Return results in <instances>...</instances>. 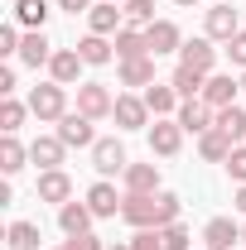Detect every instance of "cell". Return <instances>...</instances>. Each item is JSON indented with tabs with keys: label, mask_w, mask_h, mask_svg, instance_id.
I'll list each match as a JSON object with an SVG mask.
<instances>
[{
	"label": "cell",
	"mask_w": 246,
	"mask_h": 250,
	"mask_svg": "<svg viewBox=\"0 0 246 250\" xmlns=\"http://www.w3.org/2000/svg\"><path fill=\"white\" fill-rule=\"evenodd\" d=\"M63 246H68V250H106V246H101V241L92 236V231H87V236H68Z\"/></svg>",
	"instance_id": "74e56055"
},
{
	"label": "cell",
	"mask_w": 246,
	"mask_h": 250,
	"mask_svg": "<svg viewBox=\"0 0 246 250\" xmlns=\"http://www.w3.org/2000/svg\"><path fill=\"white\" fill-rule=\"evenodd\" d=\"M111 43H116V58L121 62L125 58H150V39H145V29H135V24H125Z\"/></svg>",
	"instance_id": "7402d4cb"
},
{
	"label": "cell",
	"mask_w": 246,
	"mask_h": 250,
	"mask_svg": "<svg viewBox=\"0 0 246 250\" xmlns=\"http://www.w3.org/2000/svg\"><path fill=\"white\" fill-rule=\"evenodd\" d=\"M203 250H208V246H203Z\"/></svg>",
	"instance_id": "c3c4849f"
},
{
	"label": "cell",
	"mask_w": 246,
	"mask_h": 250,
	"mask_svg": "<svg viewBox=\"0 0 246 250\" xmlns=\"http://www.w3.org/2000/svg\"><path fill=\"white\" fill-rule=\"evenodd\" d=\"M15 24L44 29V24H49V0H15Z\"/></svg>",
	"instance_id": "83f0119b"
},
{
	"label": "cell",
	"mask_w": 246,
	"mask_h": 250,
	"mask_svg": "<svg viewBox=\"0 0 246 250\" xmlns=\"http://www.w3.org/2000/svg\"><path fill=\"white\" fill-rule=\"evenodd\" d=\"M237 34H242L237 10H232V5H213V10H208V39H213V43H232Z\"/></svg>",
	"instance_id": "9a60e30c"
},
{
	"label": "cell",
	"mask_w": 246,
	"mask_h": 250,
	"mask_svg": "<svg viewBox=\"0 0 246 250\" xmlns=\"http://www.w3.org/2000/svg\"><path fill=\"white\" fill-rule=\"evenodd\" d=\"M227 58H232V62H237V67H242V72H246V29L237 34L232 43H227Z\"/></svg>",
	"instance_id": "8d00e7d4"
},
{
	"label": "cell",
	"mask_w": 246,
	"mask_h": 250,
	"mask_svg": "<svg viewBox=\"0 0 246 250\" xmlns=\"http://www.w3.org/2000/svg\"><path fill=\"white\" fill-rule=\"evenodd\" d=\"M92 207L87 202H63L58 207V226H63V236H87L92 231Z\"/></svg>",
	"instance_id": "ac0fdd59"
},
{
	"label": "cell",
	"mask_w": 246,
	"mask_h": 250,
	"mask_svg": "<svg viewBox=\"0 0 246 250\" xmlns=\"http://www.w3.org/2000/svg\"><path fill=\"white\" fill-rule=\"evenodd\" d=\"M111 5H125V0H111Z\"/></svg>",
	"instance_id": "bcb514c9"
},
{
	"label": "cell",
	"mask_w": 246,
	"mask_h": 250,
	"mask_svg": "<svg viewBox=\"0 0 246 250\" xmlns=\"http://www.w3.org/2000/svg\"><path fill=\"white\" fill-rule=\"evenodd\" d=\"M58 140L68 149H92L97 145V130H92V116H82V111H68L58 121Z\"/></svg>",
	"instance_id": "7a4b0ae2"
},
{
	"label": "cell",
	"mask_w": 246,
	"mask_h": 250,
	"mask_svg": "<svg viewBox=\"0 0 246 250\" xmlns=\"http://www.w3.org/2000/svg\"><path fill=\"white\" fill-rule=\"evenodd\" d=\"M5 246L10 250H39V226L34 221H10L5 226Z\"/></svg>",
	"instance_id": "f1b7e54d"
},
{
	"label": "cell",
	"mask_w": 246,
	"mask_h": 250,
	"mask_svg": "<svg viewBox=\"0 0 246 250\" xmlns=\"http://www.w3.org/2000/svg\"><path fill=\"white\" fill-rule=\"evenodd\" d=\"M121 178H125V192H159V168L154 164H130Z\"/></svg>",
	"instance_id": "484cf974"
},
{
	"label": "cell",
	"mask_w": 246,
	"mask_h": 250,
	"mask_svg": "<svg viewBox=\"0 0 246 250\" xmlns=\"http://www.w3.org/2000/svg\"><path fill=\"white\" fill-rule=\"evenodd\" d=\"M58 10H68V15H92V0H58Z\"/></svg>",
	"instance_id": "f35d334b"
},
{
	"label": "cell",
	"mask_w": 246,
	"mask_h": 250,
	"mask_svg": "<svg viewBox=\"0 0 246 250\" xmlns=\"http://www.w3.org/2000/svg\"><path fill=\"white\" fill-rule=\"evenodd\" d=\"M125 246H130V250H159V231H154V226H145V231H135Z\"/></svg>",
	"instance_id": "d590c367"
},
{
	"label": "cell",
	"mask_w": 246,
	"mask_h": 250,
	"mask_svg": "<svg viewBox=\"0 0 246 250\" xmlns=\"http://www.w3.org/2000/svg\"><path fill=\"white\" fill-rule=\"evenodd\" d=\"M106 250H130V246H106Z\"/></svg>",
	"instance_id": "7bdbcfd3"
},
{
	"label": "cell",
	"mask_w": 246,
	"mask_h": 250,
	"mask_svg": "<svg viewBox=\"0 0 246 250\" xmlns=\"http://www.w3.org/2000/svg\"><path fill=\"white\" fill-rule=\"evenodd\" d=\"M174 121L184 125V135H203V130H213V125H217V111L198 96V101H184V106H179Z\"/></svg>",
	"instance_id": "7c38bea8"
},
{
	"label": "cell",
	"mask_w": 246,
	"mask_h": 250,
	"mask_svg": "<svg viewBox=\"0 0 246 250\" xmlns=\"http://www.w3.org/2000/svg\"><path fill=\"white\" fill-rule=\"evenodd\" d=\"M25 159H29V149H25L15 135H5V140H0V173H5V178H15V173L25 168Z\"/></svg>",
	"instance_id": "4316f807"
},
{
	"label": "cell",
	"mask_w": 246,
	"mask_h": 250,
	"mask_svg": "<svg viewBox=\"0 0 246 250\" xmlns=\"http://www.w3.org/2000/svg\"><path fill=\"white\" fill-rule=\"evenodd\" d=\"M121 192H116V183L111 178H97L92 188H87V207H92V217L101 221V217H121Z\"/></svg>",
	"instance_id": "8992f818"
},
{
	"label": "cell",
	"mask_w": 246,
	"mask_h": 250,
	"mask_svg": "<svg viewBox=\"0 0 246 250\" xmlns=\"http://www.w3.org/2000/svg\"><path fill=\"white\" fill-rule=\"evenodd\" d=\"M179 62L193 67V72H208V77H213V72H217V48H213V39H208V34H203V39H188L184 48H179Z\"/></svg>",
	"instance_id": "ba28073f"
},
{
	"label": "cell",
	"mask_w": 246,
	"mask_h": 250,
	"mask_svg": "<svg viewBox=\"0 0 246 250\" xmlns=\"http://www.w3.org/2000/svg\"><path fill=\"white\" fill-rule=\"evenodd\" d=\"M242 92H246V72H242Z\"/></svg>",
	"instance_id": "ee69618b"
},
{
	"label": "cell",
	"mask_w": 246,
	"mask_h": 250,
	"mask_svg": "<svg viewBox=\"0 0 246 250\" xmlns=\"http://www.w3.org/2000/svg\"><path fill=\"white\" fill-rule=\"evenodd\" d=\"M217 130L232 135V140L242 145V140H246V111H242V106H222V111H217Z\"/></svg>",
	"instance_id": "f546056e"
},
{
	"label": "cell",
	"mask_w": 246,
	"mask_h": 250,
	"mask_svg": "<svg viewBox=\"0 0 246 250\" xmlns=\"http://www.w3.org/2000/svg\"><path fill=\"white\" fill-rule=\"evenodd\" d=\"M63 154H68V145H63L58 135H39L29 145V159L39 164V168H63Z\"/></svg>",
	"instance_id": "44dd1931"
},
{
	"label": "cell",
	"mask_w": 246,
	"mask_h": 250,
	"mask_svg": "<svg viewBox=\"0 0 246 250\" xmlns=\"http://www.w3.org/2000/svg\"><path fill=\"white\" fill-rule=\"evenodd\" d=\"M237 212H242V217H246V183L237 188Z\"/></svg>",
	"instance_id": "60d3db41"
},
{
	"label": "cell",
	"mask_w": 246,
	"mask_h": 250,
	"mask_svg": "<svg viewBox=\"0 0 246 250\" xmlns=\"http://www.w3.org/2000/svg\"><path fill=\"white\" fill-rule=\"evenodd\" d=\"M203 241H208V250H232L237 241H242V226L232 217H213L208 226H203Z\"/></svg>",
	"instance_id": "d6986e66"
},
{
	"label": "cell",
	"mask_w": 246,
	"mask_h": 250,
	"mask_svg": "<svg viewBox=\"0 0 246 250\" xmlns=\"http://www.w3.org/2000/svg\"><path fill=\"white\" fill-rule=\"evenodd\" d=\"M174 5H198V0H174Z\"/></svg>",
	"instance_id": "b9f144b4"
},
{
	"label": "cell",
	"mask_w": 246,
	"mask_h": 250,
	"mask_svg": "<svg viewBox=\"0 0 246 250\" xmlns=\"http://www.w3.org/2000/svg\"><path fill=\"white\" fill-rule=\"evenodd\" d=\"M111 121L121 125V130H145V125H150V106H145V96H116Z\"/></svg>",
	"instance_id": "30bf717a"
},
{
	"label": "cell",
	"mask_w": 246,
	"mask_h": 250,
	"mask_svg": "<svg viewBox=\"0 0 246 250\" xmlns=\"http://www.w3.org/2000/svg\"><path fill=\"white\" fill-rule=\"evenodd\" d=\"M169 82H174V92L184 96V101H198V96H203V87H208V72H193V67H184V62H179Z\"/></svg>",
	"instance_id": "cb8c5ba5"
},
{
	"label": "cell",
	"mask_w": 246,
	"mask_h": 250,
	"mask_svg": "<svg viewBox=\"0 0 246 250\" xmlns=\"http://www.w3.org/2000/svg\"><path fill=\"white\" fill-rule=\"evenodd\" d=\"M53 53H58V48L44 39V29H29V34H25V43H20V62H25V67H49Z\"/></svg>",
	"instance_id": "e0dca14e"
},
{
	"label": "cell",
	"mask_w": 246,
	"mask_h": 250,
	"mask_svg": "<svg viewBox=\"0 0 246 250\" xmlns=\"http://www.w3.org/2000/svg\"><path fill=\"white\" fill-rule=\"evenodd\" d=\"M29 111L39 116V121H63V116H68V87L39 82V87L29 92Z\"/></svg>",
	"instance_id": "6da1fadb"
},
{
	"label": "cell",
	"mask_w": 246,
	"mask_h": 250,
	"mask_svg": "<svg viewBox=\"0 0 246 250\" xmlns=\"http://www.w3.org/2000/svg\"><path fill=\"white\" fill-rule=\"evenodd\" d=\"M227 173H232V183H246V145H237L227 154Z\"/></svg>",
	"instance_id": "e575fe53"
},
{
	"label": "cell",
	"mask_w": 246,
	"mask_h": 250,
	"mask_svg": "<svg viewBox=\"0 0 246 250\" xmlns=\"http://www.w3.org/2000/svg\"><path fill=\"white\" fill-rule=\"evenodd\" d=\"M25 116H34V111H29V106H20L15 96H5V101H0V130H5V135H15V130L25 125Z\"/></svg>",
	"instance_id": "4dcf8cb0"
},
{
	"label": "cell",
	"mask_w": 246,
	"mask_h": 250,
	"mask_svg": "<svg viewBox=\"0 0 246 250\" xmlns=\"http://www.w3.org/2000/svg\"><path fill=\"white\" fill-rule=\"evenodd\" d=\"M242 246H246V226H242Z\"/></svg>",
	"instance_id": "f6af8a7d"
},
{
	"label": "cell",
	"mask_w": 246,
	"mask_h": 250,
	"mask_svg": "<svg viewBox=\"0 0 246 250\" xmlns=\"http://www.w3.org/2000/svg\"><path fill=\"white\" fill-rule=\"evenodd\" d=\"M188 226L184 221H174V226H159V250H188Z\"/></svg>",
	"instance_id": "1f68e13d"
},
{
	"label": "cell",
	"mask_w": 246,
	"mask_h": 250,
	"mask_svg": "<svg viewBox=\"0 0 246 250\" xmlns=\"http://www.w3.org/2000/svg\"><path fill=\"white\" fill-rule=\"evenodd\" d=\"M237 92H242V82H232V72H213L203 87V101L213 111H222V106H237Z\"/></svg>",
	"instance_id": "2e32d148"
},
{
	"label": "cell",
	"mask_w": 246,
	"mask_h": 250,
	"mask_svg": "<svg viewBox=\"0 0 246 250\" xmlns=\"http://www.w3.org/2000/svg\"><path fill=\"white\" fill-rule=\"evenodd\" d=\"M121 10L130 24H154V0H125Z\"/></svg>",
	"instance_id": "d6a6232c"
},
{
	"label": "cell",
	"mask_w": 246,
	"mask_h": 250,
	"mask_svg": "<svg viewBox=\"0 0 246 250\" xmlns=\"http://www.w3.org/2000/svg\"><path fill=\"white\" fill-rule=\"evenodd\" d=\"M125 29V10L111 5V0H97L92 15H87V34H101V39H116Z\"/></svg>",
	"instance_id": "277c9868"
},
{
	"label": "cell",
	"mask_w": 246,
	"mask_h": 250,
	"mask_svg": "<svg viewBox=\"0 0 246 250\" xmlns=\"http://www.w3.org/2000/svg\"><path fill=\"white\" fill-rule=\"evenodd\" d=\"M232 149H237V140H232V135H222L217 125L198 135V154L208 159V164H227V154H232Z\"/></svg>",
	"instance_id": "ffe728a7"
},
{
	"label": "cell",
	"mask_w": 246,
	"mask_h": 250,
	"mask_svg": "<svg viewBox=\"0 0 246 250\" xmlns=\"http://www.w3.org/2000/svg\"><path fill=\"white\" fill-rule=\"evenodd\" d=\"M179 145H184V125L179 121H154L150 125V154H159V159H174L179 154Z\"/></svg>",
	"instance_id": "52a82bcc"
},
{
	"label": "cell",
	"mask_w": 246,
	"mask_h": 250,
	"mask_svg": "<svg viewBox=\"0 0 246 250\" xmlns=\"http://www.w3.org/2000/svg\"><path fill=\"white\" fill-rule=\"evenodd\" d=\"M92 168L101 178H111V173H125L130 168V159H125V145L121 140H97L92 145Z\"/></svg>",
	"instance_id": "5b68a950"
},
{
	"label": "cell",
	"mask_w": 246,
	"mask_h": 250,
	"mask_svg": "<svg viewBox=\"0 0 246 250\" xmlns=\"http://www.w3.org/2000/svg\"><path fill=\"white\" fill-rule=\"evenodd\" d=\"M121 87H154V53L121 62Z\"/></svg>",
	"instance_id": "603a6c76"
},
{
	"label": "cell",
	"mask_w": 246,
	"mask_h": 250,
	"mask_svg": "<svg viewBox=\"0 0 246 250\" xmlns=\"http://www.w3.org/2000/svg\"><path fill=\"white\" fill-rule=\"evenodd\" d=\"M82 67H87V62H82L77 48H58L53 62H49V77H53L58 87H73V82H82Z\"/></svg>",
	"instance_id": "5bb4252c"
},
{
	"label": "cell",
	"mask_w": 246,
	"mask_h": 250,
	"mask_svg": "<svg viewBox=\"0 0 246 250\" xmlns=\"http://www.w3.org/2000/svg\"><path fill=\"white\" fill-rule=\"evenodd\" d=\"M0 96H15V67H0Z\"/></svg>",
	"instance_id": "ab89813d"
},
{
	"label": "cell",
	"mask_w": 246,
	"mask_h": 250,
	"mask_svg": "<svg viewBox=\"0 0 246 250\" xmlns=\"http://www.w3.org/2000/svg\"><path fill=\"white\" fill-rule=\"evenodd\" d=\"M20 43L25 39H20L15 24H0V58H20Z\"/></svg>",
	"instance_id": "836d02e7"
},
{
	"label": "cell",
	"mask_w": 246,
	"mask_h": 250,
	"mask_svg": "<svg viewBox=\"0 0 246 250\" xmlns=\"http://www.w3.org/2000/svg\"><path fill=\"white\" fill-rule=\"evenodd\" d=\"M34 192H39V202H73V178L63 173V168H44L39 173V183H34Z\"/></svg>",
	"instance_id": "8fae6325"
},
{
	"label": "cell",
	"mask_w": 246,
	"mask_h": 250,
	"mask_svg": "<svg viewBox=\"0 0 246 250\" xmlns=\"http://www.w3.org/2000/svg\"><path fill=\"white\" fill-rule=\"evenodd\" d=\"M77 53H82V62H87V67H101V62L116 58V43H111V39H101V34H87V39L77 43Z\"/></svg>",
	"instance_id": "d4e9b609"
},
{
	"label": "cell",
	"mask_w": 246,
	"mask_h": 250,
	"mask_svg": "<svg viewBox=\"0 0 246 250\" xmlns=\"http://www.w3.org/2000/svg\"><path fill=\"white\" fill-rule=\"evenodd\" d=\"M58 250H68V246H58Z\"/></svg>",
	"instance_id": "7dc6e473"
},
{
	"label": "cell",
	"mask_w": 246,
	"mask_h": 250,
	"mask_svg": "<svg viewBox=\"0 0 246 250\" xmlns=\"http://www.w3.org/2000/svg\"><path fill=\"white\" fill-rule=\"evenodd\" d=\"M145 106H150L154 121H164V116H179L184 96L174 92V82H154V87H145Z\"/></svg>",
	"instance_id": "4fadbf2b"
},
{
	"label": "cell",
	"mask_w": 246,
	"mask_h": 250,
	"mask_svg": "<svg viewBox=\"0 0 246 250\" xmlns=\"http://www.w3.org/2000/svg\"><path fill=\"white\" fill-rule=\"evenodd\" d=\"M111 106H116V96L106 92L101 82H77V111H82V116L106 121V116H111Z\"/></svg>",
	"instance_id": "3957f363"
},
{
	"label": "cell",
	"mask_w": 246,
	"mask_h": 250,
	"mask_svg": "<svg viewBox=\"0 0 246 250\" xmlns=\"http://www.w3.org/2000/svg\"><path fill=\"white\" fill-rule=\"evenodd\" d=\"M145 39H150V53H154V58H164V53H179V48H184V34H179L174 20H154V24H145Z\"/></svg>",
	"instance_id": "9c48e42d"
}]
</instances>
